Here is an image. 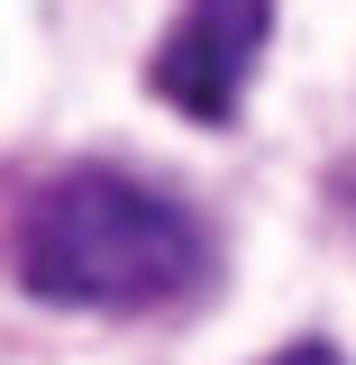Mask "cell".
<instances>
[{"instance_id":"obj_1","label":"cell","mask_w":356,"mask_h":365,"mask_svg":"<svg viewBox=\"0 0 356 365\" xmlns=\"http://www.w3.org/2000/svg\"><path fill=\"white\" fill-rule=\"evenodd\" d=\"M210 274V237L174 192L119 165H64L19 228V283L64 311H165Z\"/></svg>"},{"instance_id":"obj_2","label":"cell","mask_w":356,"mask_h":365,"mask_svg":"<svg viewBox=\"0 0 356 365\" xmlns=\"http://www.w3.org/2000/svg\"><path fill=\"white\" fill-rule=\"evenodd\" d=\"M265 37H274V0H183V19L165 28L156 64H146V83H156L165 110L201 119V128H220V119H238V101H247V73H256Z\"/></svg>"},{"instance_id":"obj_3","label":"cell","mask_w":356,"mask_h":365,"mask_svg":"<svg viewBox=\"0 0 356 365\" xmlns=\"http://www.w3.org/2000/svg\"><path fill=\"white\" fill-rule=\"evenodd\" d=\"M265 365H347V356H338L329 338H293V347H283V356H265Z\"/></svg>"}]
</instances>
